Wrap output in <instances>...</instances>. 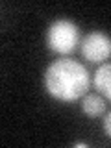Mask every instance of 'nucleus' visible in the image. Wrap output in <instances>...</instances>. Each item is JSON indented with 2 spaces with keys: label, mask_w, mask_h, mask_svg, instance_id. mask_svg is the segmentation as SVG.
I'll use <instances>...</instances> for the list:
<instances>
[{
  "label": "nucleus",
  "mask_w": 111,
  "mask_h": 148,
  "mask_svg": "<svg viewBox=\"0 0 111 148\" xmlns=\"http://www.w3.org/2000/svg\"><path fill=\"white\" fill-rule=\"evenodd\" d=\"M45 85L48 95L61 102H74L89 89V74L82 63L74 59H58L46 69Z\"/></svg>",
  "instance_id": "f257e3e1"
},
{
  "label": "nucleus",
  "mask_w": 111,
  "mask_h": 148,
  "mask_svg": "<svg viewBox=\"0 0 111 148\" xmlns=\"http://www.w3.org/2000/svg\"><path fill=\"white\" fill-rule=\"evenodd\" d=\"M82 54L91 63H102L111 58V37L102 32H91L82 43Z\"/></svg>",
  "instance_id": "7ed1b4c3"
},
{
  "label": "nucleus",
  "mask_w": 111,
  "mask_h": 148,
  "mask_svg": "<svg viewBox=\"0 0 111 148\" xmlns=\"http://www.w3.org/2000/svg\"><path fill=\"white\" fill-rule=\"evenodd\" d=\"M46 39H48L50 50H54L58 54H69L80 43V30L74 22L61 18V21H56L48 28Z\"/></svg>",
  "instance_id": "f03ea898"
},
{
  "label": "nucleus",
  "mask_w": 111,
  "mask_h": 148,
  "mask_svg": "<svg viewBox=\"0 0 111 148\" xmlns=\"http://www.w3.org/2000/svg\"><path fill=\"white\" fill-rule=\"evenodd\" d=\"M95 87L111 100V63H106L95 74Z\"/></svg>",
  "instance_id": "20e7f679"
},
{
  "label": "nucleus",
  "mask_w": 111,
  "mask_h": 148,
  "mask_svg": "<svg viewBox=\"0 0 111 148\" xmlns=\"http://www.w3.org/2000/svg\"><path fill=\"white\" fill-rule=\"evenodd\" d=\"M82 109L87 117H98V115L104 113L106 102H104V98H100L98 95H87L82 102Z\"/></svg>",
  "instance_id": "39448f33"
},
{
  "label": "nucleus",
  "mask_w": 111,
  "mask_h": 148,
  "mask_svg": "<svg viewBox=\"0 0 111 148\" xmlns=\"http://www.w3.org/2000/svg\"><path fill=\"white\" fill-rule=\"evenodd\" d=\"M104 130H106V133L111 137V113H108L106 119H104Z\"/></svg>",
  "instance_id": "423d86ee"
}]
</instances>
